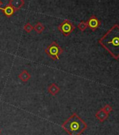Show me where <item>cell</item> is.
<instances>
[{
	"label": "cell",
	"mask_w": 119,
	"mask_h": 135,
	"mask_svg": "<svg viewBox=\"0 0 119 135\" xmlns=\"http://www.w3.org/2000/svg\"><path fill=\"white\" fill-rule=\"evenodd\" d=\"M99 43L114 59H119V25L111 27L99 39Z\"/></svg>",
	"instance_id": "6da1fadb"
},
{
	"label": "cell",
	"mask_w": 119,
	"mask_h": 135,
	"mask_svg": "<svg viewBox=\"0 0 119 135\" xmlns=\"http://www.w3.org/2000/svg\"><path fill=\"white\" fill-rule=\"evenodd\" d=\"M61 127L69 135H81L87 128V124L74 113Z\"/></svg>",
	"instance_id": "7a4b0ae2"
},
{
	"label": "cell",
	"mask_w": 119,
	"mask_h": 135,
	"mask_svg": "<svg viewBox=\"0 0 119 135\" xmlns=\"http://www.w3.org/2000/svg\"><path fill=\"white\" fill-rule=\"evenodd\" d=\"M63 49L56 42H53L51 44L45 49V52L47 55L51 58L53 61H58L60 56L63 53Z\"/></svg>",
	"instance_id": "3957f363"
},
{
	"label": "cell",
	"mask_w": 119,
	"mask_h": 135,
	"mask_svg": "<svg viewBox=\"0 0 119 135\" xmlns=\"http://www.w3.org/2000/svg\"><path fill=\"white\" fill-rule=\"evenodd\" d=\"M58 28L64 36L68 37L72 32L74 31L75 27L70 20L66 19L61 22L60 24L58 25Z\"/></svg>",
	"instance_id": "277c9868"
},
{
	"label": "cell",
	"mask_w": 119,
	"mask_h": 135,
	"mask_svg": "<svg viewBox=\"0 0 119 135\" xmlns=\"http://www.w3.org/2000/svg\"><path fill=\"white\" fill-rule=\"evenodd\" d=\"M9 5H10L16 11L21 9L25 4L24 0H10L9 2Z\"/></svg>",
	"instance_id": "5b68a950"
},
{
	"label": "cell",
	"mask_w": 119,
	"mask_h": 135,
	"mask_svg": "<svg viewBox=\"0 0 119 135\" xmlns=\"http://www.w3.org/2000/svg\"><path fill=\"white\" fill-rule=\"evenodd\" d=\"M0 10H2L3 13H4V14L7 17H8V18L11 17L12 15H14V13L16 12V11L9 4L6 5V6L4 7L0 8Z\"/></svg>",
	"instance_id": "8992f818"
},
{
	"label": "cell",
	"mask_w": 119,
	"mask_h": 135,
	"mask_svg": "<svg viewBox=\"0 0 119 135\" xmlns=\"http://www.w3.org/2000/svg\"><path fill=\"white\" fill-rule=\"evenodd\" d=\"M60 87L55 83H51L48 87V92L52 96H55L60 92Z\"/></svg>",
	"instance_id": "52a82bcc"
},
{
	"label": "cell",
	"mask_w": 119,
	"mask_h": 135,
	"mask_svg": "<svg viewBox=\"0 0 119 135\" xmlns=\"http://www.w3.org/2000/svg\"><path fill=\"white\" fill-rule=\"evenodd\" d=\"M87 24H88V26L90 27V29H92V30H95V29H97V27H98V25H99V21L97 19L95 16H92L88 20V21L87 22Z\"/></svg>",
	"instance_id": "ba28073f"
},
{
	"label": "cell",
	"mask_w": 119,
	"mask_h": 135,
	"mask_svg": "<svg viewBox=\"0 0 119 135\" xmlns=\"http://www.w3.org/2000/svg\"><path fill=\"white\" fill-rule=\"evenodd\" d=\"M18 78L23 82H27L31 78V75L29 74L27 70H24L18 75Z\"/></svg>",
	"instance_id": "9c48e42d"
},
{
	"label": "cell",
	"mask_w": 119,
	"mask_h": 135,
	"mask_svg": "<svg viewBox=\"0 0 119 135\" xmlns=\"http://www.w3.org/2000/svg\"><path fill=\"white\" fill-rule=\"evenodd\" d=\"M34 30L38 34H41L43 32V30H45V26L43 25L42 22H37L36 25H34Z\"/></svg>",
	"instance_id": "30bf717a"
},
{
	"label": "cell",
	"mask_w": 119,
	"mask_h": 135,
	"mask_svg": "<svg viewBox=\"0 0 119 135\" xmlns=\"http://www.w3.org/2000/svg\"><path fill=\"white\" fill-rule=\"evenodd\" d=\"M107 113L104 112V110H100L99 112H98L97 113L96 117H97V119L99 120L100 121H104V120L106 119L107 116Z\"/></svg>",
	"instance_id": "8fae6325"
},
{
	"label": "cell",
	"mask_w": 119,
	"mask_h": 135,
	"mask_svg": "<svg viewBox=\"0 0 119 135\" xmlns=\"http://www.w3.org/2000/svg\"><path fill=\"white\" fill-rule=\"evenodd\" d=\"M34 30V27L32 25L31 23H29V22H27L25 25L24 26V30H25L26 32L27 33H29V32H31L32 30Z\"/></svg>",
	"instance_id": "7c38bea8"
},
{
	"label": "cell",
	"mask_w": 119,
	"mask_h": 135,
	"mask_svg": "<svg viewBox=\"0 0 119 135\" xmlns=\"http://www.w3.org/2000/svg\"><path fill=\"white\" fill-rule=\"evenodd\" d=\"M77 27H78V28H79L80 30H81V31H84V30L87 28V27H88V24H87V22H86L81 21L79 25H78Z\"/></svg>",
	"instance_id": "4fadbf2b"
},
{
	"label": "cell",
	"mask_w": 119,
	"mask_h": 135,
	"mask_svg": "<svg viewBox=\"0 0 119 135\" xmlns=\"http://www.w3.org/2000/svg\"><path fill=\"white\" fill-rule=\"evenodd\" d=\"M2 6H3V2L2 1H0V8H2Z\"/></svg>",
	"instance_id": "5bb4252c"
},
{
	"label": "cell",
	"mask_w": 119,
	"mask_h": 135,
	"mask_svg": "<svg viewBox=\"0 0 119 135\" xmlns=\"http://www.w3.org/2000/svg\"><path fill=\"white\" fill-rule=\"evenodd\" d=\"M1 132H2V131H1V130H0V134H1Z\"/></svg>",
	"instance_id": "9a60e30c"
}]
</instances>
